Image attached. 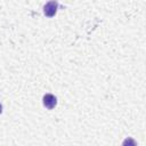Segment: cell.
Masks as SVG:
<instances>
[{
    "mask_svg": "<svg viewBox=\"0 0 146 146\" xmlns=\"http://www.w3.org/2000/svg\"><path fill=\"white\" fill-rule=\"evenodd\" d=\"M1 113H2V105L0 104V114H1Z\"/></svg>",
    "mask_w": 146,
    "mask_h": 146,
    "instance_id": "cell-3",
    "label": "cell"
},
{
    "mask_svg": "<svg viewBox=\"0 0 146 146\" xmlns=\"http://www.w3.org/2000/svg\"><path fill=\"white\" fill-rule=\"evenodd\" d=\"M57 9H58V2L56 0H51V1H49V2H47L44 5V7H43V14L47 17H52L57 13Z\"/></svg>",
    "mask_w": 146,
    "mask_h": 146,
    "instance_id": "cell-1",
    "label": "cell"
},
{
    "mask_svg": "<svg viewBox=\"0 0 146 146\" xmlns=\"http://www.w3.org/2000/svg\"><path fill=\"white\" fill-rule=\"evenodd\" d=\"M42 100H43V105L48 110H52L56 106V104H57V98L54 95H51V94H46L43 96V99Z\"/></svg>",
    "mask_w": 146,
    "mask_h": 146,
    "instance_id": "cell-2",
    "label": "cell"
}]
</instances>
